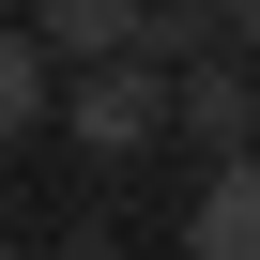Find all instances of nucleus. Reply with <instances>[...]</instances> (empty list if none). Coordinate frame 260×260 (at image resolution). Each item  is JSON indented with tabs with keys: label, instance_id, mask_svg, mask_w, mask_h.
<instances>
[{
	"label": "nucleus",
	"instance_id": "1",
	"mask_svg": "<svg viewBox=\"0 0 260 260\" xmlns=\"http://www.w3.org/2000/svg\"><path fill=\"white\" fill-rule=\"evenodd\" d=\"M46 107L77 122L92 153H153V138H169V61H153V46H92V61L46 92Z\"/></svg>",
	"mask_w": 260,
	"mask_h": 260
},
{
	"label": "nucleus",
	"instance_id": "2",
	"mask_svg": "<svg viewBox=\"0 0 260 260\" xmlns=\"http://www.w3.org/2000/svg\"><path fill=\"white\" fill-rule=\"evenodd\" d=\"M169 138H199V153H245V138H260V61H245V46L169 61Z\"/></svg>",
	"mask_w": 260,
	"mask_h": 260
},
{
	"label": "nucleus",
	"instance_id": "3",
	"mask_svg": "<svg viewBox=\"0 0 260 260\" xmlns=\"http://www.w3.org/2000/svg\"><path fill=\"white\" fill-rule=\"evenodd\" d=\"M184 245H199V260H260V138H245V153H214V184H199Z\"/></svg>",
	"mask_w": 260,
	"mask_h": 260
},
{
	"label": "nucleus",
	"instance_id": "4",
	"mask_svg": "<svg viewBox=\"0 0 260 260\" xmlns=\"http://www.w3.org/2000/svg\"><path fill=\"white\" fill-rule=\"evenodd\" d=\"M46 92H61L46 31H31V16H0V153H31V122H46Z\"/></svg>",
	"mask_w": 260,
	"mask_h": 260
},
{
	"label": "nucleus",
	"instance_id": "5",
	"mask_svg": "<svg viewBox=\"0 0 260 260\" xmlns=\"http://www.w3.org/2000/svg\"><path fill=\"white\" fill-rule=\"evenodd\" d=\"M46 61H92V46H138V0H31Z\"/></svg>",
	"mask_w": 260,
	"mask_h": 260
},
{
	"label": "nucleus",
	"instance_id": "6",
	"mask_svg": "<svg viewBox=\"0 0 260 260\" xmlns=\"http://www.w3.org/2000/svg\"><path fill=\"white\" fill-rule=\"evenodd\" d=\"M138 46H153V61H199V46H230V0H138Z\"/></svg>",
	"mask_w": 260,
	"mask_h": 260
},
{
	"label": "nucleus",
	"instance_id": "7",
	"mask_svg": "<svg viewBox=\"0 0 260 260\" xmlns=\"http://www.w3.org/2000/svg\"><path fill=\"white\" fill-rule=\"evenodd\" d=\"M230 46H245V61H260V0H230Z\"/></svg>",
	"mask_w": 260,
	"mask_h": 260
}]
</instances>
